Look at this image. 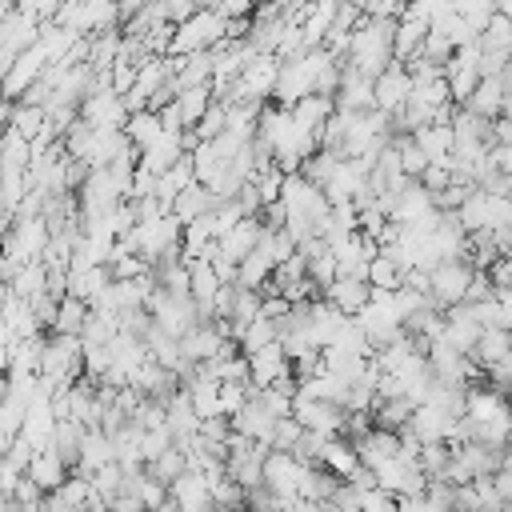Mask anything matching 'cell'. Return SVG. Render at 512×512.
<instances>
[{
    "instance_id": "cell-29",
    "label": "cell",
    "mask_w": 512,
    "mask_h": 512,
    "mask_svg": "<svg viewBox=\"0 0 512 512\" xmlns=\"http://www.w3.org/2000/svg\"><path fill=\"white\" fill-rule=\"evenodd\" d=\"M40 292H48V268L36 260V264H20L16 268V276L8 280V296H16V300H32V296H40Z\"/></svg>"
},
{
    "instance_id": "cell-32",
    "label": "cell",
    "mask_w": 512,
    "mask_h": 512,
    "mask_svg": "<svg viewBox=\"0 0 512 512\" xmlns=\"http://www.w3.org/2000/svg\"><path fill=\"white\" fill-rule=\"evenodd\" d=\"M80 436H84V428H80L76 420H56L48 448H52V452L72 468V464H76V452H80Z\"/></svg>"
},
{
    "instance_id": "cell-2",
    "label": "cell",
    "mask_w": 512,
    "mask_h": 512,
    "mask_svg": "<svg viewBox=\"0 0 512 512\" xmlns=\"http://www.w3.org/2000/svg\"><path fill=\"white\" fill-rule=\"evenodd\" d=\"M124 252H132V256H140L148 268L152 264H160V260H172V256H180V220L176 216H152V220H140V224H132L120 240H116Z\"/></svg>"
},
{
    "instance_id": "cell-39",
    "label": "cell",
    "mask_w": 512,
    "mask_h": 512,
    "mask_svg": "<svg viewBox=\"0 0 512 512\" xmlns=\"http://www.w3.org/2000/svg\"><path fill=\"white\" fill-rule=\"evenodd\" d=\"M448 444H420V452H416V468L428 476V480H436L440 472H444V464H448Z\"/></svg>"
},
{
    "instance_id": "cell-24",
    "label": "cell",
    "mask_w": 512,
    "mask_h": 512,
    "mask_svg": "<svg viewBox=\"0 0 512 512\" xmlns=\"http://www.w3.org/2000/svg\"><path fill=\"white\" fill-rule=\"evenodd\" d=\"M468 316H472L480 328H512V300H508V288H504V292H488L484 300L468 304Z\"/></svg>"
},
{
    "instance_id": "cell-47",
    "label": "cell",
    "mask_w": 512,
    "mask_h": 512,
    "mask_svg": "<svg viewBox=\"0 0 512 512\" xmlns=\"http://www.w3.org/2000/svg\"><path fill=\"white\" fill-rule=\"evenodd\" d=\"M4 512H44V508H40V504H12V500H8Z\"/></svg>"
},
{
    "instance_id": "cell-19",
    "label": "cell",
    "mask_w": 512,
    "mask_h": 512,
    "mask_svg": "<svg viewBox=\"0 0 512 512\" xmlns=\"http://www.w3.org/2000/svg\"><path fill=\"white\" fill-rule=\"evenodd\" d=\"M104 464H112V436H108L104 428H84V436H80V452H76L72 472L92 476V472H96V468H104Z\"/></svg>"
},
{
    "instance_id": "cell-4",
    "label": "cell",
    "mask_w": 512,
    "mask_h": 512,
    "mask_svg": "<svg viewBox=\"0 0 512 512\" xmlns=\"http://www.w3.org/2000/svg\"><path fill=\"white\" fill-rule=\"evenodd\" d=\"M80 336H48L44 348H40V364H36V376L56 392V388H68L72 380H80Z\"/></svg>"
},
{
    "instance_id": "cell-41",
    "label": "cell",
    "mask_w": 512,
    "mask_h": 512,
    "mask_svg": "<svg viewBox=\"0 0 512 512\" xmlns=\"http://www.w3.org/2000/svg\"><path fill=\"white\" fill-rule=\"evenodd\" d=\"M164 448H172V432L168 428H152V432L140 428V464H152Z\"/></svg>"
},
{
    "instance_id": "cell-48",
    "label": "cell",
    "mask_w": 512,
    "mask_h": 512,
    "mask_svg": "<svg viewBox=\"0 0 512 512\" xmlns=\"http://www.w3.org/2000/svg\"><path fill=\"white\" fill-rule=\"evenodd\" d=\"M392 512H416V500L412 496H404V500H396V508Z\"/></svg>"
},
{
    "instance_id": "cell-15",
    "label": "cell",
    "mask_w": 512,
    "mask_h": 512,
    "mask_svg": "<svg viewBox=\"0 0 512 512\" xmlns=\"http://www.w3.org/2000/svg\"><path fill=\"white\" fill-rule=\"evenodd\" d=\"M332 104H336V112H368L372 108V80L340 64V84L332 92Z\"/></svg>"
},
{
    "instance_id": "cell-6",
    "label": "cell",
    "mask_w": 512,
    "mask_h": 512,
    "mask_svg": "<svg viewBox=\"0 0 512 512\" xmlns=\"http://www.w3.org/2000/svg\"><path fill=\"white\" fill-rule=\"evenodd\" d=\"M276 204L284 208V216H304L312 228H320V220L328 216V200H324V192H320L316 184H308L300 172H288V176L280 180V196H276Z\"/></svg>"
},
{
    "instance_id": "cell-45",
    "label": "cell",
    "mask_w": 512,
    "mask_h": 512,
    "mask_svg": "<svg viewBox=\"0 0 512 512\" xmlns=\"http://www.w3.org/2000/svg\"><path fill=\"white\" fill-rule=\"evenodd\" d=\"M404 4L408 0H364V16H372V20H396L404 12Z\"/></svg>"
},
{
    "instance_id": "cell-37",
    "label": "cell",
    "mask_w": 512,
    "mask_h": 512,
    "mask_svg": "<svg viewBox=\"0 0 512 512\" xmlns=\"http://www.w3.org/2000/svg\"><path fill=\"white\" fill-rule=\"evenodd\" d=\"M452 12H456L472 32H480V28L488 24V16L496 12V4H492V0H452Z\"/></svg>"
},
{
    "instance_id": "cell-27",
    "label": "cell",
    "mask_w": 512,
    "mask_h": 512,
    "mask_svg": "<svg viewBox=\"0 0 512 512\" xmlns=\"http://www.w3.org/2000/svg\"><path fill=\"white\" fill-rule=\"evenodd\" d=\"M8 128L20 136V140H36L44 128H48V120H44V108L40 104H24V100H16L12 108H8Z\"/></svg>"
},
{
    "instance_id": "cell-34",
    "label": "cell",
    "mask_w": 512,
    "mask_h": 512,
    "mask_svg": "<svg viewBox=\"0 0 512 512\" xmlns=\"http://www.w3.org/2000/svg\"><path fill=\"white\" fill-rule=\"evenodd\" d=\"M476 44L488 48V52H508V44H512V20L504 12H492L488 24L476 32Z\"/></svg>"
},
{
    "instance_id": "cell-11",
    "label": "cell",
    "mask_w": 512,
    "mask_h": 512,
    "mask_svg": "<svg viewBox=\"0 0 512 512\" xmlns=\"http://www.w3.org/2000/svg\"><path fill=\"white\" fill-rule=\"evenodd\" d=\"M244 360H248V388H252V392H256V388H272V384H280V380L292 376V364H288L280 340L256 348V352L244 356Z\"/></svg>"
},
{
    "instance_id": "cell-9",
    "label": "cell",
    "mask_w": 512,
    "mask_h": 512,
    "mask_svg": "<svg viewBox=\"0 0 512 512\" xmlns=\"http://www.w3.org/2000/svg\"><path fill=\"white\" fill-rule=\"evenodd\" d=\"M180 356L196 368V364H208V360H216V356H224V352H232L236 344L232 340H224V332L212 324V320H196L180 340Z\"/></svg>"
},
{
    "instance_id": "cell-8",
    "label": "cell",
    "mask_w": 512,
    "mask_h": 512,
    "mask_svg": "<svg viewBox=\"0 0 512 512\" xmlns=\"http://www.w3.org/2000/svg\"><path fill=\"white\" fill-rule=\"evenodd\" d=\"M196 144V136L188 132V128H160V136L144 148V152H136V164L140 168H148L152 176H160L164 168H172L188 148Z\"/></svg>"
},
{
    "instance_id": "cell-12",
    "label": "cell",
    "mask_w": 512,
    "mask_h": 512,
    "mask_svg": "<svg viewBox=\"0 0 512 512\" xmlns=\"http://www.w3.org/2000/svg\"><path fill=\"white\" fill-rule=\"evenodd\" d=\"M468 112H476L480 120H492V116H508V72L500 76H480L472 96L460 104Z\"/></svg>"
},
{
    "instance_id": "cell-7",
    "label": "cell",
    "mask_w": 512,
    "mask_h": 512,
    "mask_svg": "<svg viewBox=\"0 0 512 512\" xmlns=\"http://www.w3.org/2000/svg\"><path fill=\"white\" fill-rule=\"evenodd\" d=\"M76 116H80L84 124H92V128H124L128 108H124V100L108 88V80H104V76H96V84H92V88H88V96L80 100Z\"/></svg>"
},
{
    "instance_id": "cell-36",
    "label": "cell",
    "mask_w": 512,
    "mask_h": 512,
    "mask_svg": "<svg viewBox=\"0 0 512 512\" xmlns=\"http://www.w3.org/2000/svg\"><path fill=\"white\" fill-rule=\"evenodd\" d=\"M184 468H188V456H184L180 448H164V452H160L152 464H144V472H148L152 480H160V484H172V480H176Z\"/></svg>"
},
{
    "instance_id": "cell-30",
    "label": "cell",
    "mask_w": 512,
    "mask_h": 512,
    "mask_svg": "<svg viewBox=\"0 0 512 512\" xmlns=\"http://www.w3.org/2000/svg\"><path fill=\"white\" fill-rule=\"evenodd\" d=\"M84 320H88V304L64 292V296L56 300V316H52V324H48V328H52L56 336H80Z\"/></svg>"
},
{
    "instance_id": "cell-21",
    "label": "cell",
    "mask_w": 512,
    "mask_h": 512,
    "mask_svg": "<svg viewBox=\"0 0 512 512\" xmlns=\"http://www.w3.org/2000/svg\"><path fill=\"white\" fill-rule=\"evenodd\" d=\"M320 300H328V304H332L340 316H348V320H352V316H356V312L368 304V284H364V280L336 276V280H332V284L320 292Z\"/></svg>"
},
{
    "instance_id": "cell-10",
    "label": "cell",
    "mask_w": 512,
    "mask_h": 512,
    "mask_svg": "<svg viewBox=\"0 0 512 512\" xmlns=\"http://www.w3.org/2000/svg\"><path fill=\"white\" fill-rule=\"evenodd\" d=\"M412 96V76H408V68L404 64H388L384 72H376L372 76V108L376 112H384V116H396L400 108H404V100Z\"/></svg>"
},
{
    "instance_id": "cell-1",
    "label": "cell",
    "mask_w": 512,
    "mask_h": 512,
    "mask_svg": "<svg viewBox=\"0 0 512 512\" xmlns=\"http://www.w3.org/2000/svg\"><path fill=\"white\" fill-rule=\"evenodd\" d=\"M344 68L360 72V76H376L392 64V20H372V16H360V24L348 32V44H344Z\"/></svg>"
},
{
    "instance_id": "cell-17",
    "label": "cell",
    "mask_w": 512,
    "mask_h": 512,
    "mask_svg": "<svg viewBox=\"0 0 512 512\" xmlns=\"http://www.w3.org/2000/svg\"><path fill=\"white\" fill-rule=\"evenodd\" d=\"M336 112V104H332V96H304V100H296L292 108H288V116H292V124L300 128V132H308V136H316L320 140V132H324V124H328V116Z\"/></svg>"
},
{
    "instance_id": "cell-46",
    "label": "cell",
    "mask_w": 512,
    "mask_h": 512,
    "mask_svg": "<svg viewBox=\"0 0 512 512\" xmlns=\"http://www.w3.org/2000/svg\"><path fill=\"white\" fill-rule=\"evenodd\" d=\"M488 484H492V492H496L504 504L512 500V472H508V468H496V472L488 476Z\"/></svg>"
},
{
    "instance_id": "cell-43",
    "label": "cell",
    "mask_w": 512,
    "mask_h": 512,
    "mask_svg": "<svg viewBox=\"0 0 512 512\" xmlns=\"http://www.w3.org/2000/svg\"><path fill=\"white\" fill-rule=\"evenodd\" d=\"M248 396H252V388H248V384H220V416L240 412V408L248 404Z\"/></svg>"
},
{
    "instance_id": "cell-23",
    "label": "cell",
    "mask_w": 512,
    "mask_h": 512,
    "mask_svg": "<svg viewBox=\"0 0 512 512\" xmlns=\"http://www.w3.org/2000/svg\"><path fill=\"white\" fill-rule=\"evenodd\" d=\"M508 352H512V336H508V328H480V336H476L468 360H472L476 368H488V364L508 360Z\"/></svg>"
},
{
    "instance_id": "cell-20",
    "label": "cell",
    "mask_w": 512,
    "mask_h": 512,
    "mask_svg": "<svg viewBox=\"0 0 512 512\" xmlns=\"http://www.w3.org/2000/svg\"><path fill=\"white\" fill-rule=\"evenodd\" d=\"M72 468L52 452V448H40V452H32V460H28V468H24V476L48 496V492H56L60 484H64V476H68Z\"/></svg>"
},
{
    "instance_id": "cell-16",
    "label": "cell",
    "mask_w": 512,
    "mask_h": 512,
    "mask_svg": "<svg viewBox=\"0 0 512 512\" xmlns=\"http://www.w3.org/2000/svg\"><path fill=\"white\" fill-rule=\"evenodd\" d=\"M352 448H356V460H360L364 468H376V464L400 456L396 432H384V428H364L360 436H352Z\"/></svg>"
},
{
    "instance_id": "cell-40",
    "label": "cell",
    "mask_w": 512,
    "mask_h": 512,
    "mask_svg": "<svg viewBox=\"0 0 512 512\" xmlns=\"http://www.w3.org/2000/svg\"><path fill=\"white\" fill-rule=\"evenodd\" d=\"M252 396H256V404H260V408H264L272 420L292 416V392H280V388H256Z\"/></svg>"
},
{
    "instance_id": "cell-33",
    "label": "cell",
    "mask_w": 512,
    "mask_h": 512,
    "mask_svg": "<svg viewBox=\"0 0 512 512\" xmlns=\"http://www.w3.org/2000/svg\"><path fill=\"white\" fill-rule=\"evenodd\" d=\"M272 340H276V324L264 320V316H256V320H248V324L236 332V352H240V356H252L256 348H264V344H272Z\"/></svg>"
},
{
    "instance_id": "cell-42",
    "label": "cell",
    "mask_w": 512,
    "mask_h": 512,
    "mask_svg": "<svg viewBox=\"0 0 512 512\" xmlns=\"http://www.w3.org/2000/svg\"><path fill=\"white\" fill-rule=\"evenodd\" d=\"M152 4H156L164 24H180V20H188L200 8V0H152Z\"/></svg>"
},
{
    "instance_id": "cell-18",
    "label": "cell",
    "mask_w": 512,
    "mask_h": 512,
    "mask_svg": "<svg viewBox=\"0 0 512 512\" xmlns=\"http://www.w3.org/2000/svg\"><path fill=\"white\" fill-rule=\"evenodd\" d=\"M412 144L420 148V156L428 164H440V168H452V128L448 124H424L412 132Z\"/></svg>"
},
{
    "instance_id": "cell-5",
    "label": "cell",
    "mask_w": 512,
    "mask_h": 512,
    "mask_svg": "<svg viewBox=\"0 0 512 512\" xmlns=\"http://www.w3.org/2000/svg\"><path fill=\"white\" fill-rule=\"evenodd\" d=\"M476 268L464 260V256H452V260H440L436 268H428V300L444 312L452 304H464V292L472 284Z\"/></svg>"
},
{
    "instance_id": "cell-28",
    "label": "cell",
    "mask_w": 512,
    "mask_h": 512,
    "mask_svg": "<svg viewBox=\"0 0 512 512\" xmlns=\"http://www.w3.org/2000/svg\"><path fill=\"white\" fill-rule=\"evenodd\" d=\"M124 140L136 148V152H144L156 136H160V116L152 112V108H140V112H128V120H124Z\"/></svg>"
},
{
    "instance_id": "cell-13",
    "label": "cell",
    "mask_w": 512,
    "mask_h": 512,
    "mask_svg": "<svg viewBox=\"0 0 512 512\" xmlns=\"http://www.w3.org/2000/svg\"><path fill=\"white\" fill-rule=\"evenodd\" d=\"M260 232H264V224H260V216H244V220H236L220 240H216V256L212 260H224V264H240L252 248H256V240H260Z\"/></svg>"
},
{
    "instance_id": "cell-14",
    "label": "cell",
    "mask_w": 512,
    "mask_h": 512,
    "mask_svg": "<svg viewBox=\"0 0 512 512\" xmlns=\"http://www.w3.org/2000/svg\"><path fill=\"white\" fill-rule=\"evenodd\" d=\"M168 504L176 512H208L212 508V496H208V480L192 468H184L172 484H168Z\"/></svg>"
},
{
    "instance_id": "cell-3",
    "label": "cell",
    "mask_w": 512,
    "mask_h": 512,
    "mask_svg": "<svg viewBox=\"0 0 512 512\" xmlns=\"http://www.w3.org/2000/svg\"><path fill=\"white\" fill-rule=\"evenodd\" d=\"M224 36H228V20H224L216 8L200 4L188 20L172 24V36H168V52H164V56H172V60H176V56L208 52V48H216Z\"/></svg>"
},
{
    "instance_id": "cell-31",
    "label": "cell",
    "mask_w": 512,
    "mask_h": 512,
    "mask_svg": "<svg viewBox=\"0 0 512 512\" xmlns=\"http://www.w3.org/2000/svg\"><path fill=\"white\" fill-rule=\"evenodd\" d=\"M268 276H272V260H268L260 248H252V252L236 264L232 284H236V288H252V292H260V288L268 284Z\"/></svg>"
},
{
    "instance_id": "cell-35",
    "label": "cell",
    "mask_w": 512,
    "mask_h": 512,
    "mask_svg": "<svg viewBox=\"0 0 512 512\" xmlns=\"http://www.w3.org/2000/svg\"><path fill=\"white\" fill-rule=\"evenodd\" d=\"M364 284H368V288H384V292H392V288H400V268H396L384 252H376V256L368 260V268H364Z\"/></svg>"
},
{
    "instance_id": "cell-38",
    "label": "cell",
    "mask_w": 512,
    "mask_h": 512,
    "mask_svg": "<svg viewBox=\"0 0 512 512\" xmlns=\"http://www.w3.org/2000/svg\"><path fill=\"white\" fill-rule=\"evenodd\" d=\"M300 432H304V428H300L292 416H280V420L272 424V432H268V440H264V444H268L272 452H292V448H296V440H300Z\"/></svg>"
},
{
    "instance_id": "cell-22",
    "label": "cell",
    "mask_w": 512,
    "mask_h": 512,
    "mask_svg": "<svg viewBox=\"0 0 512 512\" xmlns=\"http://www.w3.org/2000/svg\"><path fill=\"white\" fill-rule=\"evenodd\" d=\"M216 208V196L204 188V184H188L184 192H176L172 196V204H168V216H176L180 224H188V220H200V216H208Z\"/></svg>"
},
{
    "instance_id": "cell-26",
    "label": "cell",
    "mask_w": 512,
    "mask_h": 512,
    "mask_svg": "<svg viewBox=\"0 0 512 512\" xmlns=\"http://www.w3.org/2000/svg\"><path fill=\"white\" fill-rule=\"evenodd\" d=\"M356 464H360V460H356V448H352L348 436H328V440H324V448H320V468H324V472H332L336 480H344Z\"/></svg>"
},
{
    "instance_id": "cell-25",
    "label": "cell",
    "mask_w": 512,
    "mask_h": 512,
    "mask_svg": "<svg viewBox=\"0 0 512 512\" xmlns=\"http://www.w3.org/2000/svg\"><path fill=\"white\" fill-rule=\"evenodd\" d=\"M208 104H212V88H208V84L180 88V92L172 96V108H176V116H180V128H196L200 116L208 112Z\"/></svg>"
},
{
    "instance_id": "cell-44",
    "label": "cell",
    "mask_w": 512,
    "mask_h": 512,
    "mask_svg": "<svg viewBox=\"0 0 512 512\" xmlns=\"http://www.w3.org/2000/svg\"><path fill=\"white\" fill-rule=\"evenodd\" d=\"M396 508V496H388L384 488H368L356 496V512H392Z\"/></svg>"
}]
</instances>
